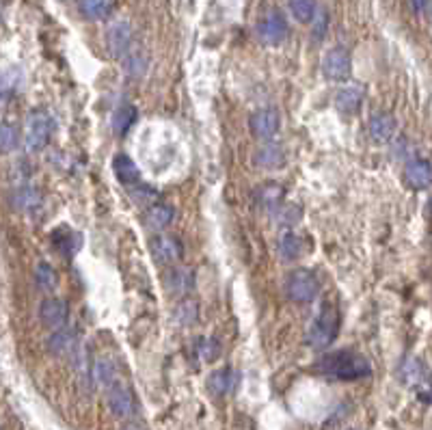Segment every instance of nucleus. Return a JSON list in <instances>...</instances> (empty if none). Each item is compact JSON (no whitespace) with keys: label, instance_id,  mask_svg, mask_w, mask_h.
I'll use <instances>...</instances> for the list:
<instances>
[{"label":"nucleus","instance_id":"obj_35","mask_svg":"<svg viewBox=\"0 0 432 430\" xmlns=\"http://www.w3.org/2000/svg\"><path fill=\"white\" fill-rule=\"evenodd\" d=\"M124 65H126V72L128 74H132V76H140L143 72H145V67H148V59L143 54H138V52H130L126 59H124Z\"/></svg>","mask_w":432,"mask_h":430},{"label":"nucleus","instance_id":"obj_17","mask_svg":"<svg viewBox=\"0 0 432 430\" xmlns=\"http://www.w3.org/2000/svg\"><path fill=\"white\" fill-rule=\"evenodd\" d=\"M253 162L259 169H281V167H285L287 156H285L283 145H279V143H275V141H268L266 145H262L255 152Z\"/></svg>","mask_w":432,"mask_h":430},{"label":"nucleus","instance_id":"obj_29","mask_svg":"<svg viewBox=\"0 0 432 430\" xmlns=\"http://www.w3.org/2000/svg\"><path fill=\"white\" fill-rule=\"evenodd\" d=\"M80 13L89 20H104L110 13V0H78Z\"/></svg>","mask_w":432,"mask_h":430},{"label":"nucleus","instance_id":"obj_25","mask_svg":"<svg viewBox=\"0 0 432 430\" xmlns=\"http://www.w3.org/2000/svg\"><path fill=\"white\" fill-rule=\"evenodd\" d=\"M136 119H138V110L132 104H122V106H117V108L112 110L110 126H112V130L117 132V134H126L134 126Z\"/></svg>","mask_w":432,"mask_h":430},{"label":"nucleus","instance_id":"obj_19","mask_svg":"<svg viewBox=\"0 0 432 430\" xmlns=\"http://www.w3.org/2000/svg\"><path fill=\"white\" fill-rule=\"evenodd\" d=\"M112 174L126 188H134L136 184H140V171L136 162L126 154H117L112 158Z\"/></svg>","mask_w":432,"mask_h":430},{"label":"nucleus","instance_id":"obj_33","mask_svg":"<svg viewBox=\"0 0 432 430\" xmlns=\"http://www.w3.org/2000/svg\"><path fill=\"white\" fill-rule=\"evenodd\" d=\"M18 143H20V132H18V128H15L13 124H9V122H3V132H0V145H3V152H5V154L15 152Z\"/></svg>","mask_w":432,"mask_h":430},{"label":"nucleus","instance_id":"obj_16","mask_svg":"<svg viewBox=\"0 0 432 430\" xmlns=\"http://www.w3.org/2000/svg\"><path fill=\"white\" fill-rule=\"evenodd\" d=\"M398 124L389 112H374L367 122V132L374 143H389L395 136Z\"/></svg>","mask_w":432,"mask_h":430},{"label":"nucleus","instance_id":"obj_5","mask_svg":"<svg viewBox=\"0 0 432 430\" xmlns=\"http://www.w3.org/2000/svg\"><path fill=\"white\" fill-rule=\"evenodd\" d=\"M400 379L405 385L413 387L417 398L426 405H432V381L428 367L417 357H407L400 365Z\"/></svg>","mask_w":432,"mask_h":430},{"label":"nucleus","instance_id":"obj_2","mask_svg":"<svg viewBox=\"0 0 432 430\" xmlns=\"http://www.w3.org/2000/svg\"><path fill=\"white\" fill-rule=\"evenodd\" d=\"M337 333H339V311L331 303H325L307 329L305 344L313 351H325L337 339Z\"/></svg>","mask_w":432,"mask_h":430},{"label":"nucleus","instance_id":"obj_38","mask_svg":"<svg viewBox=\"0 0 432 430\" xmlns=\"http://www.w3.org/2000/svg\"><path fill=\"white\" fill-rule=\"evenodd\" d=\"M430 3L432 0H411V9L415 13H424L426 9H430Z\"/></svg>","mask_w":432,"mask_h":430},{"label":"nucleus","instance_id":"obj_24","mask_svg":"<svg viewBox=\"0 0 432 430\" xmlns=\"http://www.w3.org/2000/svg\"><path fill=\"white\" fill-rule=\"evenodd\" d=\"M39 206H41V193L35 186L22 184V186H18L13 190V208L31 212V210H35Z\"/></svg>","mask_w":432,"mask_h":430},{"label":"nucleus","instance_id":"obj_6","mask_svg":"<svg viewBox=\"0 0 432 430\" xmlns=\"http://www.w3.org/2000/svg\"><path fill=\"white\" fill-rule=\"evenodd\" d=\"M255 33L264 46H279L285 41L290 28H287V20L279 9H270L262 20H259Z\"/></svg>","mask_w":432,"mask_h":430},{"label":"nucleus","instance_id":"obj_23","mask_svg":"<svg viewBox=\"0 0 432 430\" xmlns=\"http://www.w3.org/2000/svg\"><path fill=\"white\" fill-rule=\"evenodd\" d=\"M52 245L59 249L61 255L72 257V255H76V251L80 249L82 240H80V234L72 232L70 227H61V229H56V232L52 234Z\"/></svg>","mask_w":432,"mask_h":430},{"label":"nucleus","instance_id":"obj_36","mask_svg":"<svg viewBox=\"0 0 432 430\" xmlns=\"http://www.w3.org/2000/svg\"><path fill=\"white\" fill-rule=\"evenodd\" d=\"M327 28H329V15L325 9H318V13H315L313 22H311V35L315 41H322L327 37Z\"/></svg>","mask_w":432,"mask_h":430},{"label":"nucleus","instance_id":"obj_32","mask_svg":"<svg viewBox=\"0 0 432 430\" xmlns=\"http://www.w3.org/2000/svg\"><path fill=\"white\" fill-rule=\"evenodd\" d=\"M195 351L204 361H214L221 353V346H218V341L212 339V337H199Z\"/></svg>","mask_w":432,"mask_h":430},{"label":"nucleus","instance_id":"obj_10","mask_svg":"<svg viewBox=\"0 0 432 430\" xmlns=\"http://www.w3.org/2000/svg\"><path fill=\"white\" fill-rule=\"evenodd\" d=\"M106 44H108V50L114 59L124 61L132 52V26L124 20L112 22L106 31Z\"/></svg>","mask_w":432,"mask_h":430},{"label":"nucleus","instance_id":"obj_27","mask_svg":"<svg viewBox=\"0 0 432 430\" xmlns=\"http://www.w3.org/2000/svg\"><path fill=\"white\" fill-rule=\"evenodd\" d=\"M268 214L273 216V221H275L277 225H281V227H292V225H296V223L301 221L303 208H301L299 204H285V202H281V204L275 206Z\"/></svg>","mask_w":432,"mask_h":430},{"label":"nucleus","instance_id":"obj_26","mask_svg":"<svg viewBox=\"0 0 432 430\" xmlns=\"http://www.w3.org/2000/svg\"><path fill=\"white\" fill-rule=\"evenodd\" d=\"M305 251V242L301 240V236H296L294 232H285L279 238V255L283 262H294L303 255Z\"/></svg>","mask_w":432,"mask_h":430},{"label":"nucleus","instance_id":"obj_11","mask_svg":"<svg viewBox=\"0 0 432 430\" xmlns=\"http://www.w3.org/2000/svg\"><path fill=\"white\" fill-rule=\"evenodd\" d=\"M150 247H152L154 260L158 264H164V266L178 264L182 260V255H184V247L176 236H156Z\"/></svg>","mask_w":432,"mask_h":430},{"label":"nucleus","instance_id":"obj_37","mask_svg":"<svg viewBox=\"0 0 432 430\" xmlns=\"http://www.w3.org/2000/svg\"><path fill=\"white\" fill-rule=\"evenodd\" d=\"M178 320H180L182 325H192V322L197 320V305H195L192 301L180 305V309H178Z\"/></svg>","mask_w":432,"mask_h":430},{"label":"nucleus","instance_id":"obj_3","mask_svg":"<svg viewBox=\"0 0 432 430\" xmlns=\"http://www.w3.org/2000/svg\"><path fill=\"white\" fill-rule=\"evenodd\" d=\"M54 132V119L52 115L44 108H33L28 112L24 124V150L26 152H41Z\"/></svg>","mask_w":432,"mask_h":430},{"label":"nucleus","instance_id":"obj_39","mask_svg":"<svg viewBox=\"0 0 432 430\" xmlns=\"http://www.w3.org/2000/svg\"><path fill=\"white\" fill-rule=\"evenodd\" d=\"M122 430H145V428L138 426V424H128V426H124Z\"/></svg>","mask_w":432,"mask_h":430},{"label":"nucleus","instance_id":"obj_4","mask_svg":"<svg viewBox=\"0 0 432 430\" xmlns=\"http://www.w3.org/2000/svg\"><path fill=\"white\" fill-rule=\"evenodd\" d=\"M285 294L294 303H311L320 294V279L309 268H296L285 279Z\"/></svg>","mask_w":432,"mask_h":430},{"label":"nucleus","instance_id":"obj_1","mask_svg":"<svg viewBox=\"0 0 432 430\" xmlns=\"http://www.w3.org/2000/svg\"><path fill=\"white\" fill-rule=\"evenodd\" d=\"M313 372L333 381H359L372 374V365L355 351H335L315 361Z\"/></svg>","mask_w":432,"mask_h":430},{"label":"nucleus","instance_id":"obj_31","mask_svg":"<svg viewBox=\"0 0 432 430\" xmlns=\"http://www.w3.org/2000/svg\"><path fill=\"white\" fill-rule=\"evenodd\" d=\"M283 195H285V190H283L279 184L268 182V184H264L262 188H259L257 199H259V204H262V206L270 212L275 206H279V204L283 202Z\"/></svg>","mask_w":432,"mask_h":430},{"label":"nucleus","instance_id":"obj_18","mask_svg":"<svg viewBox=\"0 0 432 430\" xmlns=\"http://www.w3.org/2000/svg\"><path fill=\"white\" fill-rule=\"evenodd\" d=\"M166 292L173 297H186L195 288V273L188 268H171L164 275Z\"/></svg>","mask_w":432,"mask_h":430},{"label":"nucleus","instance_id":"obj_7","mask_svg":"<svg viewBox=\"0 0 432 430\" xmlns=\"http://www.w3.org/2000/svg\"><path fill=\"white\" fill-rule=\"evenodd\" d=\"M322 74L331 82H343L353 74V59L346 48H331L322 59Z\"/></svg>","mask_w":432,"mask_h":430},{"label":"nucleus","instance_id":"obj_21","mask_svg":"<svg viewBox=\"0 0 432 430\" xmlns=\"http://www.w3.org/2000/svg\"><path fill=\"white\" fill-rule=\"evenodd\" d=\"M363 106V91L359 87H343L335 93V108L341 115H357Z\"/></svg>","mask_w":432,"mask_h":430},{"label":"nucleus","instance_id":"obj_15","mask_svg":"<svg viewBox=\"0 0 432 430\" xmlns=\"http://www.w3.org/2000/svg\"><path fill=\"white\" fill-rule=\"evenodd\" d=\"M48 351L56 357H65V355H74L78 351V337L76 331L70 327H61L54 329V333L48 337Z\"/></svg>","mask_w":432,"mask_h":430},{"label":"nucleus","instance_id":"obj_22","mask_svg":"<svg viewBox=\"0 0 432 430\" xmlns=\"http://www.w3.org/2000/svg\"><path fill=\"white\" fill-rule=\"evenodd\" d=\"M119 377H117V365H114L108 357H98L93 359V383L98 387H104L108 389L112 383H117Z\"/></svg>","mask_w":432,"mask_h":430},{"label":"nucleus","instance_id":"obj_30","mask_svg":"<svg viewBox=\"0 0 432 430\" xmlns=\"http://www.w3.org/2000/svg\"><path fill=\"white\" fill-rule=\"evenodd\" d=\"M287 5H290L292 15L301 24H311L315 13H318V5H315V0H287Z\"/></svg>","mask_w":432,"mask_h":430},{"label":"nucleus","instance_id":"obj_12","mask_svg":"<svg viewBox=\"0 0 432 430\" xmlns=\"http://www.w3.org/2000/svg\"><path fill=\"white\" fill-rule=\"evenodd\" d=\"M39 320L48 329H61L67 327L70 320V307L63 299L50 297L39 305Z\"/></svg>","mask_w":432,"mask_h":430},{"label":"nucleus","instance_id":"obj_8","mask_svg":"<svg viewBox=\"0 0 432 430\" xmlns=\"http://www.w3.org/2000/svg\"><path fill=\"white\" fill-rule=\"evenodd\" d=\"M106 405L110 409V413L114 417H122V419H128L136 413V400H134V393L130 387H126L122 381L112 383L108 389H106Z\"/></svg>","mask_w":432,"mask_h":430},{"label":"nucleus","instance_id":"obj_20","mask_svg":"<svg viewBox=\"0 0 432 430\" xmlns=\"http://www.w3.org/2000/svg\"><path fill=\"white\" fill-rule=\"evenodd\" d=\"M173 216H176V210L166 204H152L143 219H145V225L152 232H162L164 227H169L173 223Z\"/></svg>","mask_w":432,"mask_h":430},{"label":"nucleus","instance_id":"obj_14","mask_svg":"<svg viewBox=\"0 0 432 430\" xmlns=\"http://www.w3.org/2000/svg\"><path fill=\"white\" fill-rule=\"evenodd\" d=\"M405 182L417 190L428 188L432 184V162L426 158H409L405 167Z\"/></svg>","mask_w":432,"mask_h":430},{"label":"nucleus","instance_id":"obj_40","mask_svg":"<svg viewBox=\"0 0 432 430\" xmlns=\"http://www.w3.org/2000/svg\"><path fill=\"white\" fill-rule=\"evenodd\" d=\"M428 11H430V18H432V3H430V9H428Z\"/></svg>","mask_w":432,"mask_h":430},{"label":"nucleus","instance_id":"obj_34","mask_svg":"<svg viewBox=\"0 0 432 430\" xmlns=\"http://www.w3.org/2000/svg\"><path fill=\"white\" fill-rule=\"evenodd\" d=\"M130 190V197L134 199V204H154V199L158 197V190L156 188H152L150 184H145V182H140V184H136L134 188H128Z\"/></svg>","mask_w":432,"mask_h":430},{"label":"nucleus","instance_id":"obj_28","mask_svg":"<svg viewBox=\"0 0 432 430\" xmlns=\"http://www.w3.org/2000/svg\"><path fill=\"white\" fill-rule=\"evenodd\" d=\"M35 283L41 292H52L56 290V285H59V275H56L54 266L50 262H39L37 268H35Z\"/></svg>","mask_w":432,"mask_h":430},{"label":"nucleus","instance_id":"obj_13","mask_svg":"<svg viewBox=\"0 0 432 430\" xmlns=\"http://www.w3.org/2000/svg\"><path fill=\"white\" fill-rule=\"evenodd\" d=\"M240 385V372H236L234 367H223L216 370L208 377V391L216 398H225L232 396Z\"/></svg>","mask_w":432,"mask_h":430},{"label":"nucleus","instance_id":"obj_9","mask_svg":"<svg viewBox=\"0 0 432 430\" xmlns=\"http://www.w3.org/2000/svg\"><path fill=\"white\" fill-rule=\"evenodd\" d=\"M249 128L255 138L270 141L281 130V115L277 112V108H270V106L257 108L249 117Z\"/></svg>","mask_w":432,"mask_h":430}]
</instances>
